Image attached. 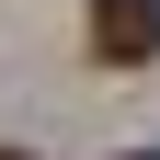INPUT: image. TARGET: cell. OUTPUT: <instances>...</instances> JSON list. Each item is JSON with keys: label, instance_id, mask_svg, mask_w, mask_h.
<instances>
[{"label": "cell", "instance_id": "6da1fadb", "mask_svg": "<svg viewBox=\"0 0 160 160\" xmlns=\"http://www.w3.org/2000/svg\"><path fill=\"white\" fill-rule=\"evenodd\" d=\"M92 57L103 69H149L160 57V0H92Z\"/></svg>", "mask_w": 160, "mask_h": 160}, {"label": "cell", "instance_id": "7a4b0ae2", "mask_svg": "<svg viewBox=\"0 0 160 160\" xmlns=\"http://www.w3.org/2000/svg\"><path fill=\"white\" fill-rule=\"evenodd\" d=\"M0 160H34V149H0Z\"/></svg>", "mask_w": 160, "mask_h": 160}, {"label": "cell", "instance_id": "3957f363", "mask_svg": "<svg viewBox=\"0 0 160 160\" xmlns=\"http://www.w3.org/2000/svg\"><path fill=\"white\" fill-rule=\"evenodd\" d=\"M126 160H149V149H126Z\"/></svg>", "mask_w": 160, "mask_h": 160}]
</instances>
